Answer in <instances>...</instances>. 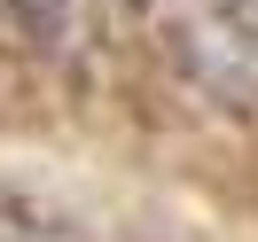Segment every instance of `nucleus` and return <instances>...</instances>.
<instances>
[{"mask_svg":"<svg viewBox=\"0 0 258 242\" xmlns=\"http://www.w3.org/2000/svg\"><path fill=\"white\" fill-rule=\"evenodd\" d=\"M188 63L204 86L258 102V24H196L188 32Z\"/></svg>","mask_w":258,"mask_h":242,"instance_id":"nucleus-1","label":"nucleus"},{"mask_svg":"<svg viewBox=\"0 0 258 242\" xmlns=\"http://www.w3.org/2000/svg\"><path fill=\"white\" fill-rule=\"evenodd\" d=\"M0 242H47V234H39V226H24L16 211H0Z\"/></svg>","mask_w":258,"mask_h":242,"instance_id":"nucleus-2","label":"nucleus"}]
</instances>
